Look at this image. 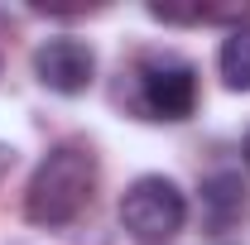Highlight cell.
Returning <instances> with one entry per match:
<instances>
[{
  "mask_svg": "<svg viewBox=\"0 0 250 245\" xmlns=\"http://www.w3.org/2000/svg\"><path fill=\"white\" fill-rule=\"evenodd\" d=\"M96 187V159L82 144H58L48 149V159L34 168L29 187H24V216L34 226H67L77 221L82 207L92 202Z\"/></svg>",
  "mask_w": 250,
  "mask_h": 245,
  "instance_id": "1",
  "label": "cell"
},
{
  "mask_svg": "<svg viewBox=\"0 0 250 245\" xmlns=\"http://www.w3.org/2000/svg\"><path fill=\"white\" fill-rule=\"evenodd\" d=\"M135 106L145 121H188L197 106V72L178 53H149L135 67Z\"/></svg>",
  "mask_w": 250,
  "mask_h": 245,
  "instance_id": "2",
  "label": "cell"
},
{
  "mask_svg": "<svg viewBox=\"0 0 250 245\" xmlns=\"http://www.w3.org/2000/svg\"><path fill=\"white\" fill-rule=\"evenodd\" d=\"M188 221V202L178 183L159 178V173H145L125 187L121 197V226L135 236V241H173Z\"/></svg>",
  "mask_w": 250,
  "mask_h": 245,
  "instance_id": "3",
  "label": "cell"
},
{
  "mask_svg": "<svg viewBox=\"0 0 250 245\" xmlns=\"http://www.w3.org/2000/svg\"><path fill=\"white\" fill-rule=\"evenodd\" d=\"M34 77L58 96H82L96 77V53L82 39H48L34 53Z\"/></svg>",
  "mask_w": 250,
  "mask_h": 245,
  "instance_id": "4",
  "label": "cell"
},
{
  "mask_svg": "<svg viewBox=\"0 0 250 245\" xmlns=\"http://www.w3.org/2000/svg\"><path fill=\"white\" fill-rule=\"evenodd\" d=\"M246 212V183L236 173H217L202 183V221L212 231H231Z\"/></svg>",
  "mask_w": 250,
  "mask_h": 245,
  "instance_id": "5",
  "label": "cell"
},
{
  "mask_svg": "<svg viewBox=\"0 0 250 245\" xmlns=\"http://www.w3.org/2000/svg\"><path fill=\"white\" fill-rule=\"evenodd\" d=\"M217 67H221V82L231 92H250V24H236L221 39Z\"/></svg>",
  "mask_w": 250,
  "mask_h": 245,
  "instance_id": "6",
  "label": "cell"
},
{
  "mask_svg": "<svg viewBox=\"0 0 250 245\" xmlns=\"http://www.w3.org/2000/svg\"><path fill=\"white\" fill-rule=\"evenodd\" d=\"M10 168H15V149H10V144H0V178H5Z\"/></svg>",
  "mask_w": 250,
  "mask_h": 245,
  "instance_id": "7",
  "label": "cell"
},
{
  "mask_svg": "<svg viewBox=\"0 0 250 245\" xmlns=\"http://www.w3.org/2000/svg\"><path fill=\"white\" fill-rule=\"evenodd\" d=\"M246 159H250V135H246Z\"/></svg>",
  "mask_w": 250,
  "mask_h": 245,
  "instance_id": "8",
  "label": "cell"
}]
</instances>
